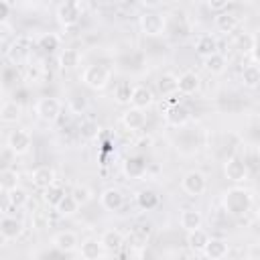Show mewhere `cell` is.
<instances>
[{"label": "cell", "mask_w": 260, "mask_h": 260, "mask_svg": "<svg viewBox=\"0 0 260 260\" xmlns=\"http://www.w3.org/2000/svg\"><path fill=\"white\" fill-rule=\"evenodd\" d=\"M221 203H223V209H225L230 215L240 217V215H246V213L250 211L254 199H252V193H250L248 189H244V187H230V189L223 193Z\"/></svg>", "instance_id": "obj_1"}, {"label": "cell", "mask_w": 260, "mask_h": 260, "mask_svg": "<svg viewBox=\"0 0 260 260\" xmlns=\"http://www.w3.org/2000/svg\"><path fill=\"white\" fill-rule=\"evenodd\" d=\"M138 26L144 37H150V39L162 37L167 32V16L156 10H146L138 18Z\"/></svg>", "instance_id": "obj_2"}, {"label": "cell", "mask_w": 260, "mask_h": 260, "mask_svg": "<svg viewBox=\"0 0 260 260\" xmlns=\"http://www.w3.org/2000/svg\"><path fill=\"white\" fill-rule=\"evenodd\" d=\"M112 79V71L106 67V65H100V63H93V65H87L81 73V81L83 85H87L89 89L93 91H102L108 87Z\"/></svg>", "instance_id": "obj_3"}, {"label": "cell", "mask_w": 260, "mask_h": 260, "mask_svg": "<svg viewBox=\"0 0 260 260\" xmlns=\"http://www.w3.org/2000/svg\"><path fill=\"white\" fill-rule=\"evenodd\" d=\"M81 14H83V4L77 2V0H69V2H61L57 6V22L63 26V28H71L75 26L79 20H81Z\"/></svg>", "instance_id": "obj_4"}, {"label": "cell", "mask_w": 260, "mask_h": 260, "mask_svg": "<svg viewBox=\"0 0 260 260\" xmlns=\"http://www.w3.org/2000/svg\"><path fill=\"white\" fill-rule=\"evenodd\" d=\"M61 110H63V104L51 95H45L35 104V114L43 122H55L61 116Z\"/></svg>", "instance_id": "obj_5"}, {"label": "cell", "mask_w": 260, "mask_h": 260, "mask_svg": "<svg viewBox=\"0 0 260 260\" xmlns=\"http://www.w3.org/2000/svg\"><path fill=\"white\" fill-rule=\"evenodd\" d=\"M30 146H32V136H30V132L24 130V128H14V130L8 134V138H6V148H10L14 156L26 154V152L30 150Z\"/></svg>", "instance_id": "obj_6"}, {"label": "cell", "mask_w": 260, "mask_h": 260, "mask_svg": "<svg viewBox=\"0 0 260 260\" xmlns=\"http://www.w3.org/2000/svg\"><path fill=\"white\" fill-rule=\"evenodd\" d=\"M181 189L189 197H199L207 189V179H205V175L201 171H195V169L193 171H187L183 175V179H181Z\"/></svg>", "instance_id": "obj_7"}, {"label": "cell", "mask_w": 260, "mask_h": 260, "mask_svg": "<svg viewBox=\"0 0 260 260\" xmlns=\"http://www.w3.org/2000/svg\"><path fill=\"white\" fill-rule=\"evenodd\" d=\"M191 122V110L185 104H173L165 112V124L169 128H183Z\"/></svg>", "instance_id": "obj_8"}, {"label": "cell", "mask_w": 260, "mask_h": 260, "mask_svg": "<svg viewBox=\"0 0 260 260\" xmlns=\"http://www.w3.org/2000/svg\"><path fill=\"white\" fill-rule=\"evenodd\" d=\"M223 175L228 181L232 183H244L248 179V167L242 158L238 156H230L225 162H223Z\"/></svg>", "instance_id": "obj_9"}, {"label": "cell", "mask_w": 260, "mask_h": 260, "mask_svg": "<svg viewBox=\"0 0 260 260\" xmlns=\"http://www.w3.org/2000/svg\"><path fill=\"white\" fill-rule=\"evenodd\" d=\"M24 232V223L22 219L18 217H12V215H2L0 219V234H2V242H12L16 238H20Z\"/></svg>", "instance_id": "obj_10"}, {"label": "cell", "mask_w": 260, "mask_h": 260, "mask_svg": "<svg viewBox=\"0 0 260 260\" xmlns=\"http://www.w3.org/2000/svg\"><path fill=\"white\" fill-rule=\"evenodd\" d=\"M152 104H154V93H152V89H150L148 85H142V83L134 85L130 106H132V108H138V110H148Z\"/></svg>", "instance_id": "obj_11"}, {"label": "cell", "mask_w": 260, "mask_h": 260, "mask_svg": "<svg viewBox=\"0 0 260 260\" xmlns=\"http://www.w3.org/2000/svg\"><path fill=\"white\" fill-rule=\"evenodd\" d=\"M100 205L108 211H118L124 205V193L116 187H108L100 193Z\"/></svg>", "instance_id": "obj_12"}, {"label": "cell", "mask_w": 260, "mask_h": 260, "mask_svg": "<svg viewBox=\"0 0 260 260\" xmlns=\"http://www.w3.org/2000/svg\"><path fill=\"white\" fill-rule=\"evenodd\" d=\"M55 181H57V179H55V171H53L51 167H47V165H41V167H37V169L30 173V183H32V187H37V189H41V191H45L47 187H51Z\"/></svg>", "instance_id": "obj_13"}, {"label": "cell", "mask_w": 260, "mask_h": 260, "mask_svg": "<svg viewBox=\"0 0 260 260\" xmlns=\"http://www.w3.org/2000/svg\"><path fill=\"white\" fill-rule=\"evenodd\" d=\"M53 246H55L59 252L67 254V252H73V250L79 248V238H77L75 232L63 230V232H59V234L53 236Z\"/></svg>", "instance_id": "obj_14"}, {"label": "cell", "mask_w": 260, "mask_h": 260, "mask_svg": "<svg viewBox=\"0 0 260 260\" xmlns=\"http://www.w3.org/2000/svg\"><path fill=\"white\" fill-rule=\"evenodd\" d=\"M195 53H197L199 57H203V59H207V57L219 53V51H217V39H215L211 32L199 35L197 41H195Z\"/></svg>", "instance_id": "obj_15"}, {"label": "cell", "mask_w": 260, "mask_h": 260, "mask_svg": "<svg viewBox=\"0 0 260 260\" xmlns=\"http://www.w3.org/2000/svg\"><path fill=\"white\" fill-rule=\"evenodd\" d=\"M122 124L128 128V130H142L146 126V114L144 110H138V108H128L122 112Z\"/></svg>", "instance_id": "obj_16"}, {"label": "cell", "mask_w": 260, "mask_h": 260, "mask_svg": "<svg viewBox=\"0 0 260 260\" xmlns=\"http://www.w3.org/2000/svg\"><path fill=\"white\" fill-rule=\"evenodd\" d=\"M201 87V77L195 71H183L179 75V93L183 95H193Z\"/></svg>", "instance_id": "obj_17"}, {"label": "cell", "mask_w": 260, "mask_h": 260, "mask_svg": "<svg viewBox=\"0 0 260 260\" xmlns=\"http://www.w3.org/2000/svg\"><path fill=\"white\" fill-rule=\"evenodd\" d=\"M106 248L102 246V242L98 238H87L79 244V254L83 260H100L104 256Z\"/></svg>", "instance_id": "obj_18"}, {"label": "cell", "mask_w": 260, "mask_h": 260, "mask_svg": "<svg viewBox=\"0 0 260 260\" xmlns=\"http://www.w3.org/2000/svg\"><path fill=\"white\" fill-rule=\"evenodd\" d=\"M213 24L219 32H234L238 26H240V16L236 12H221V14H215L213 16Z\"/></svg>", "instance_id": "obj_19"}, {"label": "cell", "mask_w": 260, "mask_h": 260, "mask_svg": "<svg viewBox=\"0 0 260 260\" xmlns=\"http://www.w3.org/2000/svg\"><path fill=\"white\" fill-rule=\"evenodd\" d=\"M122 171H124V175L128 179H140V177H144V173H146V160H144V156H138V154L136 156H128L124 160Z\"/></svg>", "instance_id": "obj_20"}, {"label": "cell", "mask_w": 260, "mask_h": 260, "mask_svg": "<svg viewBox=\"0 0 260 260\" xmlns=\"http://www.w3.org/2000/svg\"><path fill=\"white\" fill-rule=\"evenodd\" d=\"M179 223H181V228L189 234V232H195V230L201 228V223H203V215H201L197 209L187 207V209L181 211V215H179Z\"/></svg>", "instance_id": "obj_21"}, {"label": "cell", "mask_w": 260, "mask_h": 260, "mask_svg": "<svg viewBox=\"0 0 260 260\" xmlns=\"http://www.w3.org/2000/svg\"><path fill=\"white\" fill-rule=\"evenodd\" d=\"M228 252H230V246H228V242L223 238H211L209 244L203 250L207 260H221V258L228 256Z\"/></svg>", "instance_id": "obj_22"}, {"label": "cell", "mask_w": 260, "mask_h": 260, "mask_svg": "<svg viewBox=\"0 0 260 260\" xmlns=\"http://www.w3.org/2000/svg\"><path fill=\"white\" fill-rule=\"evenodd\" d=\"M6 57L10 59L12 65L22 63V61L28 57V41H26L24 37L16 39V41L10 45V49H6Z\"/></svg>", "instance_id": "obj_23"}, {"label": "cell", "mask_w": 260, "mask_h": 260, "mask_svg": "<svg viewBox=\"0 0 260 260\" xmlns=\"http://www.w3.org/2000/svg\"><path fill=\"white\" fill-rule=\"evenodd\" d=\"M20 114H22V108L16 100H6L2 106H0V120L2 124H16L20 120Z\"/></svg>", "instance_id": "obj_24"}, {"label": "cell", "mask_w": 260, "mask_h": 260, "mask_svg": "<svg viewBox=\"0 0 260 260\" xmlns=\"http://www.w3.org/2000/svg\"><path fill=\"white\" fill-rule=\"evenodd\" d=\"M100 242H102V246L106 248V252H114V250L122 248V244H124V236H122V232H118V230L112 228V230L102 232Z\"/></svg>", "instance_id": "obj_25"}, {"label": "cell", "mask_w": 260, "mask_h": 260, "mask_svg": "<svg viewBox=\"0 0 260 260\" xmlns=\"http://www.w3.org/2000/svg\"><path fill=\"white\" fill-rule=\"evenodd\" d=\"M18 183H20V175H18V171L4 167L2 173H0V189H2L4 193H10V191H14V189L20 187Z\"/></svg>", "instance_id": "obj_26"}, {"label": "cell", "mask_w": 260, "mask_h": 260, "mask_svg": "<svg viewBox=\"0 0 260 260\" xmlns=\"http://www.w3.org/2000/svg\"><path fill=\"white\" fill-rule=\"evenodd\" d=\"M65 195H67V193H65V187L55 181L51 187H47V189L43 191V201H45L49 207H57Z\"/></svg>", "instance_id": "obj_27"}, {"label": "cell", "mask_w": 260, "mask_h": 260, "mask_svg": "<svg viewBox=\"0 0 260 260\" xmlns=\"http://www.w3.org/2000/svg\"><path fill=\"white\" fill-rule=\"evenodd\" d=\"M209 234L205 232V230H195V232H189L187 234V246L193 250V252H203L205 250V246L209 244Z\"/></svg>", "instance_id": "obj_28"}, {"label": "cell", "mask_w": 260, "mask_h": 260, "mask_svg": "<svg viewBox=\"0 0 260 260\" xmlns=\"http://www.w3.org/2000/svg\"><path fill=\"white\" fill-rule=\"evenodd\" d=\"M79 63H81V53L77 51V49H63L61 51V55H59V67L61 69H65V71H69V69H75V67H79Z\"/></svg>", "instance_id": "obj_29"}, {"label": "cell", "mask_w": 260, "mask_h": 260, "mask_svg": "<svg viewBox=\"0 0 260 260\" xmlns=\"http://www.w3.org/2000/svg\"><path fill=\"white\" fill-rule=\"evenodd\" d=\"M160 95H173L179 91V75H173V73H162L158 77V83H156Z\"/></svg>", "instance_id": "obj_30"}, {"label": "cell", "mask_w": 260, "mask_h": 260, "mask_svg": "<svg viewBox=\"0 0 260 260\" xmlns=\"http://www.w3.org/2000/svg\"><path fill=\"white\" fill-rule=\"evenodd\" d=\"M59 45H61V39H59V35H55V32H43L39 39H37V47L43 51V53H55L57 49H59Z\"/></svg>", "instance_id": "obj_31"}, {"label": "cell", "mask_w": 260, "mask_h": 260, "mask_svg": "<svg viewBox=\"0 0 260 260\" xmlns=\"http://www.w3.org/2000/svg\"><path fill=\"white\" fill-rule=\"evenodd\" d=\"M203 67H205L211 75H219V73H223V71L228 69V59H225L221 53H215V55L203 59Z\"/></svg>", "instance_id": "obj_32"}, {"label": "cell", "mask_w": 260, "mask_h": 260, "mask_svg": "<svg viewBox=\"0 0 260 260\" xmlns=\"http://www.w3.org/2000/svg\"><path fill=\"white\" fill-rule=\"evenodd\" d=\"M136 201H138V205H140L142 209L150 211V209L158 207V203H160V197H158L154 191H150V189H142V191H138V195H136Z\"/></svg>", "instance_id": "obj_33"}, {"label": "cell", "mask_w": 260, "mask_h": 260, "mask_svg": "<svg viewBox=\"0 0 260 260\" xmlns=\"http://www.w3.org/2000/svg\"><path fill=\"white\" fill-rule=\"evenodd\" d=\"M79 203L67 193L63 199H61V203L55 207V211H57V215H61V217H71V215H75L77 211H79Z\"/></svg>", "instance_id": "obj_34"}, {"label": "cell", "mask_w": 260, "mask_h": 260, "mask_svg": "<svg viewBox=\"0 0 260 260\" xmlns=\"http://www.w3.org/2000/svg\"><path fill=\"white\" fill-rule=\"evenodd\" d=\"M242 83H244V87H250V89L258 87L260 85V67L258 65H246L242 69Z\"/></svg>", "instance_id": "obj_35"}, {"label": "cell", "mask_w": 260, "mask_h": 260, "mask_svg": "<svg viewBox=\"0 0 260 260\" xmlns=\"http://www.w3.org/2000/svg\"><path fill=\"white\" fill-rule=\"evenodd\" d=\"M69 195H71L79 205H85V203H89V201L93 199L91 189H89V187H85V185H75V187L69 191Z\"/></svg>", "instance_id": "obj_36"}, {"label": "cell", "mask_w": 260, "mask_h": 260, "mask_svg": "<svg viewBox=\"0 0 260 260\" xmlns=\"http://www.w3.org/2000/svg\"><path fill=\"white\" fill-rule=\"evenodd\" d=\"M6 199H8V203H10L12 207L20 209V207H24V205L28 203V193H26L22 187H18V189H14V191L6 193Z\"/></svg>", "instance_id": "obj_37"}, {"label": "cell", "mask_w": 260, "mask_h": 260, "mask_svg": "<svg viewBox=\"0 0 260 260\" xmlns=\"http://www.w3.org/2000/svg\"><path fill=\"white\" fill-rule=\"evenodd\" d=\"M132 85L130 83H126V81H122V83H118V87H116V91H114V98H116V102L118 104H130V100H132Z\"/></svg>", "instance_id": "obj_38"}, {"label": "cell", "mask_w": 260, "mask_h": 260, "mask_svg": "<svg viewBox=\"0 0 260 260\" xmlns=\"http://www.w3.org/2000/svg\"><path fill=\"white\" fill-rule=\"evenodd\" d=\"M79 132H81V138H83V140H93V138H98V134H100V124L93 122V120H87V122L81 124Z\"/></svg>", "instance_id": "obj_39"}, {"label": "cell", "mask_w": 260, "mask_h": 260, "mask_svg": "<svg viewBox=\"0 0 260 260\" xmlns=\"http://www.w3.org/2000/svg\"><path fill=\"white\" fill-rule=\"evenodd\" d=\"M236 45H238V49H240L242 53L254 51V37H250V35H240V37L236 39Z\"/></svg>", "instance_id": "obj_40"}, {"label": "cell", "mask_w": 260, "mask_h": 260, "mask_svg": "<svg viewBox=\"0 0 260 260\" xmlns=\"http://www.w3.org/2000/svg\"><path fill=\"white\" fill-rule=\"evenodd\" d=\"M207 8L211 12H215V14H221V12H225L230 8V2L228 0H209L207 2Z\"/></svg>", "instance_id": "obj_41"}, {"label": "cell", "mask_w": 260, "mask_h": 260, "mask_svg": "<svg viewBox=\"0 0 260 260\" xmlns=\"http://www.w3.org/2000/svg\"><path fill=\"white\" fill-rule=\"evenodd\" d=\"M69 108H71L73 114H81V112L85 110V98H83V95L71 98V100H69Z\"/></svg>", "instance_id": "obj_42"}, {"label": "cell", "mask_w": 260, "mask_h": 260, "mask_svg": "<svg viewBox=\"0 0 260 260\" xmlns=\"http://www.w3.org/2000/svg\"><path fill=\"white\" fill-rule=\"evenodd\" d=\"M10 14V2H0V24H6Z\"/></svg>", "instance_id": "obj_43"}, {"label": "cell", "mask_w": 260, "mask_h": 260, "mask_svg": "<svg viewBox=\"0 0 260 260\" xmlns=\"http://www.w3.org/2000/svg\"><path fill=\"white\" fill-rule=\"evenodd\" d=\"M254 57H256V61L260 63V35L254 37Z\"/></svg>", "instance_id": "obj_44"}, {"label": "cell", "mask_w": 260, "mask_h": 260, "mask_svg": "<svg viewBox=\"0 0 260 260\" xmlns=\"http://www.w3.org/2000/svg\"><path fill=\"white\" fill-rule=\"evenodd\" d=\"M254 260H256V258H254Z\"/></svg>", "instance_id": "obj_45"}]
</instances>
